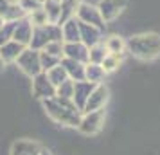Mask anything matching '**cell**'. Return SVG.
<instances>
[{
  "label": "cell",
  "mask_w": 160,
  "mask_h": 155,
  "mask_svg": "<svg viewBox=\"0 0 160 155\" xmlns=\"http://www.w3.org/2000/svg\"><path fill=\"white\" fill-rule=\"evenodd\" d=\"M42 105H43L45 114H47L54 123L63 125V126H72V128H78L83 112L74 105L72 99L59 97V96H52V97L43 99Z\"/></svg>",
  "instance_id": "1"
},
{
  "label": "cell",
  "mask_w": 160,
  "mask_h": 155,
  "mask_svg": "<svg viewBox=\"0 0 160 155\" xmlns=\"http://www.w3.org/2000/svg\"><path fill=\"white\" fill-rule=\"evenodd\" d=\"M126 49L135 58L149 61L160 56V34L157 33H142L135 34L126 42Z\"/></svg>",
  "instance_id": "2"
},
{
  "label": "cell",
  "mask_w": 160,
  "mask_h": 155,
  "mask_svg": "<svg viewBox=\"0 0 160 155\" xmlns=\"http://www.w3.org/2000/svg\"><path fill=\"white\" fill-rule=\"evenodd\" d=\"M16 67L22 70L25 76L29 78H34L36 74L43 72L42 70V65H40V51H34L31 47H25L22 51V54L16 58Z\"/></svg>",
  "instance_id": "3"
},
{
  "label": "cell",
  "mask_w": 160,
  "mask_h": 155,
  "mask_svg": "<svg viewBox=\"0 0 160 155\" xmlns=\"http://www.w3.org/2000/svg\"><path fill=\"white\" fill-rule=\"evenodd\" d=\"M104 110H94V112H83L81 116V121L78 125V130H79L83 135H95L102 130L104 126Z\"/></svg>",
  "instance_id": "4"
},
{
  "label": "cell",
  "mask_w": 160,
  "mask_h": 155,
  "mask_svg": "<svg viewBox=\"0 0 160 155\" xmlns=\"http://www.w3.org/2000/svg\"><path fill=\"white\" fill-rule=\"evenodd\" d=\"M76 18L83 23H90V25H95V27H99L101 31H104V20H102L101 13H99V9L97 6H92V4H87V2H81L78 11H76Z\"/></svg>",
  "instance_id": "5"
},
{
  "label": "cell",
  "mask_w": 160,
  "mask_h": 155,
  "mask_svg": "<svg viewBox=\"0 0 160 155\" xmlns=\"http://www.w3.org/2000/svg\"><path fill=\"white\" fill-rule=\"evenodd\" d=\"M108 97H110V90L104 83H99L95 85L94 90L90 92V96L87 99V105L83 112H94V110H102L104 105L108 103Z\"/></svg>",
  "instance_id": "6"
},
{
  "label": "cell",
  "mask_w": 160,
  "mask_h": 155,
  "mask_svg": "<svg viewBox=\"0 0 160 155\" xmlns=\"http://www.w3.org/2000/svg\"><path fill=\"white\" fill-rule=\"evenodd\" d=\"M126 6H128V0H99L97 9H99L104 23H108V22H113L126 9Z\"/></svg>",
  "instance_id": "7"
},
{
  "label": "cell",
  "mask_w": 160,
  "mask_h": 155,
  "mask_svg": "<svg viewBox=\"0 0 160 155\" xmlns=\"http://www.w3.org/2000/svg\"><path fill=\"white\" fill-rule=\"evenodd\" d=\"M32 80V96L38 97V99H47V97H52L56 96V87L49 81V78H47V72H40L36 74L34 78H31Z\"/></svg>",
  "instance_id": "8"
},
{
  "label": "cell",
  "mask_w": 160,
  "mask_h": 155,
  "mask_svg": "<svg viewBox=\"0 0 160 155\" xmlns=\"http://www.w3.org/2000/svg\"><path fill=\"white\" fill-rule=\"evenodd\" d=\"M94 83L87 81V80H81V81H74V94H72V101L74 105L83 112L85 105H87V99L90 96V92L94 90Z\"/></svg>",
  "instance_id": "9"
},
{
  "label": "cell",
  "mask_w": 160,
  "mask_h": 155,
  "mask_svg": "<svg viewBox=\"0 0 160 155\" xmlns=\"http://www.w3.org/2000/svg\"><path fill=\"white\" fill-rule=\"evenodd\" d=\"M63 58H70L81 63H88V47L83 42L63 44Z\"/></svg>",
  "instance_id": "10"
},
{
  "label": "cell",
  "mask_w": 160,
  "mask_h": 155,
  "mask_svg": "<svg viewBox=\"0 0 160 155\" xmlns=\"http://www.w3.org/2000/svg\"><path fill=\"white\" fill-rule=\"evenodd\" d=\"M31 36H32V23L29 22V18L25 16L22 20H16L15 31H13V40L27 47L31 42Z\"/></svg>",
  "instance_id": "11"
},
{
  "label": "cell",
  "mask_w": 160,
  "mask_h": 155,
  "mask_svg": "<svg viewBox=\"0 0 160 155\" xmlns=\"http://www.w3.org/2000/svg\"><path fill=\"white\" fill-rule=\"evenodd\" d=\"M101 33L102 31L99 27H95V25L79 22V42H83L87 47H92V45L99 44L101 42Z\"/></svg>",
  "instance_id": "12"
},
{
  "label": "cell",
  "mask_w": 160,
  "mask_h": 155,
  "mask_svg": "<svg viewBox=\"0 0 160 155\" xmlns=\"http://www.w3.org/2000/svg\"><path fill=\"white\" fill-rule=\"evenodd\" d=\"M42 146L38 144L36 141H29V139H18L13 142L9 155H38Z\"/></svg>",
  "instance_id": "13"
},
{
  "label": "cell",
  "mask_w": 160,
  "mask_h": 155,
  "mask_svg": "<svg viewBox=\"0 0 160 155\" xmlns=\"http://www.w3.org/2000/svg\"><path fill=\"white\" fill-rule=\"evenodd\" d=\"M23 49H25V45L18 44L15 40H9L8 44H4L0 47V56L4 59V63H15L16 58L22 54Z\"/></svg>",
  "instance_id": "14"
},
{
  "label": "cell",
  "mask_w": 160,
  "mask_h": 155,
  "mask_svg": "<svg viewBox=\"0 0 160 155\" xmlns=\"http://www.w3.org/2000/svg\"><path fill=\"white\" fill-rule=\"evenodd\" d=\"M61 34H63V42L70 44V42H79V20L72 16L61 23Z\"/></svg>",
  "instance_id": "15"
},
{
  "label": "cell",
  "mask_w": 160,
  "mask_h": 155,
  "mask_svg": "<svg viewBox=\"0 0 160 155\" xmlns=\"http://www.w3.org/2000/svg\"><path fill=\"white\" fill-rule=\"evenodd\" d=\"M61 65L67 70V76L70 80H74V81L85 80V63L76 61V59H70V58H61Z\"/></svg>",
  "instance_id": "16"
},
{
  "label": "cell",
  "mask_w": 160,
  "mask_h": 155,
  "mask_svg": "<svg viewBox=\"0 0 160 155\" xmlns=\"http://www.w3.org/2000/svg\"><path fill=\"white\" fill-rule=\"evenodd\" d=\"M104 78H106V72L99 63H90V61L85 63V80L87 81L99 85V83L104 81Z\"/></svg>",
  "instance_id": "17"
},
{
  "label": "cell",
  "mask_w": 160,
  "mask_h": 155,
  "mask_svg": "<svg viewBox=\"0 0 160 155\" xmlns=\"http://www.w3.org/2000/svg\"><path fill=\"white\" fill-rule=\"evenodd\" d=\"M47 44H49V38L45 34L43 27L42 25H32V36H31V42L27 47L34 49V51H42Z\"/></svg>",
  "instance_id": "18"
},
{
  "label": "cell",
  "mask_w": 160,
  "mask_h": 155,
  "mask_svg": "<svg viewBox=\"0 0 160 155\" xmlns=\"http://www.w3.org/2000/svg\"><path fill=\"white\" fill-rule=\"evenodd\" d=\"M42 9L47 13L49 22H52V23L59 22V16H61V4H59V0H43L42 2Z\"/></svg>",
  "instance_id": "19"
},
{
  "label": "cell",
  "mask_w": 160,
  "mask_h": 155,
  "mask_svg": "<svg viewBox=\"0 0 160 155\" xmlns=\"http://www.w3.org/2000/svg\"><path fill=\"white\" fill-rule=\"evenodd\" d=\"M59 4H61V16H59V25L68 20V18H72L76 16V11L79 8L81 0H59Z\"/></svg>",
  "instance_id": "20"
},
{
  "label": "cell",
  "mask_w": 160,
  "mask_h": 155,
  "mask_svg": "<svg viewBox=\"0 0 160 155\" xmlns=\"http://www.w3.org/2000/svg\"><path fill=\"white\" fill-rule=\"evenodd\" d=\"M106 54H108V51H106L104 44H101V42L92 45V47H88V61L90 63H99L101 65L102 59L106 58Z\"/></svg>",
  "instance_id": "21"
},
{
  "label": "cell",
  "mask_w": 160,
  "mask_h": 155,
  "mask_svg": "<svg viewBox=\"0 0 160 155\" xmlns=\"http://www.w3.org/2000/svg\"><path fill=\"white\" fill-rule=\"evenodd\" d=\"M47 78H49V81L54 85V87H58L59 83H63L68 78L67 76V70L63 69V65H61V61H59L56 67H52L51 70H47Z\"/></svg>",
  "instance_id": "22"
},
{
  "label": "cell",
  "mask_w": 160,
  "mask_h": 155,
  "mask_svg": "<svg viewBox=\"0 0 160 155\" xmlns=\"http://www.w3.org/2000/svg\"><path fill=\"white\" fill-rule=\"evenodd\" d=\"M121 61H122V54H112V52H108L106 54V58L102 59L101 67L104 69V72H113V70H117L119 69V65H121Z\"/></svg>",
  "instance_id": "23"
},
{
  "label": "cell",
  "mask_w": 160,
  "mask_h": 155,
  "mask_svg": "<svg viewBox=\"0 0 160 155\" xmlns=\"http://www.w3.org/2000/svg\"><path fill=\"white\" fill-rule=\"evenodd\" d=\"M104 47L106 51L112 52V54H122V51L126 49V42H124L121 36H110L106 42H104Z\"/></svg>",
  "instance_id": "24"
},
{
  "label": "cell",
  "mask_w": 160,
  "mask_h": 155,
  "mask_svg": "<svg viewBox=\"0 0 160 155\" xmlns=\"http://www.w3.org/2000/svg\"><path fill=\"white\" fill-rule=\"evenodd\" d=\"M45 31V34H47V38H49V42H58V40H61L63 42V34H61V25L59 23H45V25H42Z\"/></svg>",
  "instance_id": "25"
},
{
  "label": "cell",
  "mask_w": 160,
  "mask_h": 155,
  "mask_svg": "<svg viewBox=\"0 0 160 155\" xmlns=\"http://www.w3.org/2000/svg\"><path fill=\"white\" fill-rule=\"evenodd\" d=\"M59 61H61V58H58V56H52L49 52L40 51V65H42V70H43V72L51 70L52 67H56Z\"/></svg>",
  "instance_id": "26"
},
{
  "label": "cell",
  "mask_w": 160,
  "mask_h": 155,
  "mask_svg": "<svg viewBox=\"0 0 160 155\" xmlns=\"http://www.w3.org/2000/svg\"><path fill=\"white\" fill-rule=\"evenodd\" d=\"M72 94H74V80L67 78L63 83H59L56 87V96L59 97H67V99H72Z\"/></svg>",
  "instance_id": "27"
},
{
  "label": "cell",
  "mask_w": 160,
  "mask_h": 155,
  "mask_svg": "<svg viewBox=\"0 0 160 155\" xmlns=\"http://www.w3.org/2000/svg\"><path fill=\"white\" fill-rule=\"evenodd\" d=\"M16 22H4L0 27V47L4 44H8L9 40H13V31H15Z\"/></svg>",
  "instance_id": "28"
},
{
  "label": "cell",
  "mask_w": 160,
  "mask_h": 155,
  "mask_svg": "<svg viewBox=\"0 0 160 155\" xmlns=\"http://www.w3.org/2000/svg\"><path fill=\"white\" fill-rule=\"evenodd\" d=\"M27 18H29V22L32 23V25H45V23H49V18H47V13H45L43 9H34L32 13H29L27 15Z\"/></svg>",
  "instance_id": "29"
},
{
  "label": "cell",
  "mask_w": 160,
  "mask_h": 155,
  "mask_svg": "<svg viewBox=\"0 0 160 155\" xmlns=\"http://www.w3.org/2000/svg\"><path fill=\"white\" fill-rule=\"evenodd\" d=\"M63 44H65V42H61V40H58V42H49L42 51L49 52V54H52V56L63 58Z\"/></svg>",
  "instance_id": "30"
},
{
  "label": "cell",
  "mask_w": 160,
  "mask_h": 155,
  "mask_svg": "<svg viewBox=\"0 0 160 155\" xmlns=\"http://www.w3.org/2000/svg\"><path fill=\"white\" fill-rule=\"evenodd\" d=\"M18 6L29 15V13H32L34 9H40L42 8V4H38V2H34V0H18Z\"/></svg>",
  "instance_id": "31"
},
{
  "label": "cell",
  "mask_w": 160,
  "mask_h": 155,
  "mask_svg": "<svg viewBox=\"0 0 160 155\" xmlns=\"http://www.w3.org/2000/svg\"><path fill=\"white\" fill-rule=\"evenodd\" d=\"M15 2H18V0H0V16L4 18V15L8 13V9L11 4H15Z\"/></svg>",
  "instance_id": "32"
},
{
  "label": "cell",
  "mask_w": 160,
  "mask_h": 155,
  "mask_svg": "<svg viewBox=\"0 0 160 155\" xmlns=\"http://www.w3.org/2000/svg\"><path fill=\"white\" fill-rule=\"evenodd\" d=\"M38 155H52L51 152H49V150H47V148H42V150H40V153Z\"/></svg>",
  "instance_id": "33"
},
{
  "label": "cell",
  "mask_w": 160,
  "mask_h": 155,
  "mask_svg": "<svg viewBox=\"0 0 160 155\" xmlns=\"http://www.w3.org/2000/svg\"><path fill=\"white\" fill-rule=\"evenodd\" d=\"M4 67H6V63H4V59H2V56H0V72L4 70Z\"/></svg>",
  "instance_id": "34"
},
{
  "label": "cell",
  "mask_w": 160,
  "mask_h": 155,
  "mask_svg": "<svg viewBox=\"0 0 160 155\" xmlns=\"http://www.w3.org/2000/svg\"><path fill=\"white\" fill-rule=\"evenodd\" d=\"M6 22V20H4V18H2V16H0V27H2V23Z\"/></svg>",
  "instance_id": "35"
},
{
  "label": "cell",
  "mask_w": 160,
  "mask_h": 155,
  "mask_svg": "<svg viewBox=\"0 0 160 155\" xmlns=\"http://www.w3.org/2000/svg\"><path fill=\"white\" fill-rule=\"evenodd\" d=\"M34 2H38V4H42V2H43V0H34Z\"/></svg>",
  "instance_id": "36"
}]
</instances>
